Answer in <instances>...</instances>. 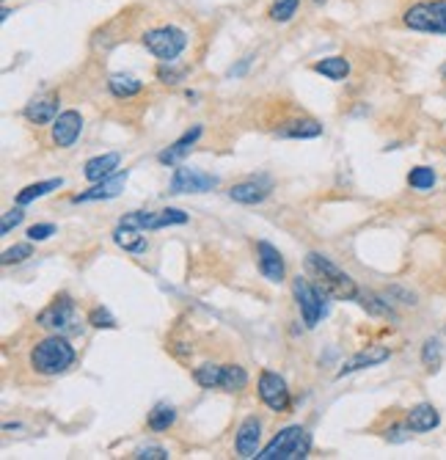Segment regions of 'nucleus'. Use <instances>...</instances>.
<instances>
[{"label": "nucleus", "mask_w": 446, "mask_h": 460, "mask_svg": "<svg viewBox=\"0 0 446 460\" xmlns=\"http://www.w3.org/2000/svg\"><path fill=\"white\" fill-rule=\"evenodd\" d=\"M256 259H259V270H262V276H265L267 281H273V284H281V281H284L287 268H284V256L279 254L276 245L259 240V243H256Z\"/></svg>", "instance_id": "12"}, {"label": "nucleus", "mask_w": 446, "mask_h": 460, "mask_svg": "<svg viewBox=\"0 0 446 460\" xmlns=\"http://www.w3.org/2000/svg\"><path fill=\"white\" fill-rule=\"evenodd\" d=\"M61 185H64L61 176H58V179H44V182H33V185H28V188H22V190L17 193V204L25 207V204H31V202H36V199H42V196L58 190Z\"/></svg>", "instance_id": "22"}, {"label": "nucleus", "mask_w": 446, "mask_h": 460, "mask_svg": "<svg viewBox=\"0 0 446 460\" xmlns=\"http://www.w3.org/2000/svg\"><path fill=\"white\" fill-rule=\"evenodd\" d=\"M72 364H74V347L69 345V339L61 336V334H53V336L36 342L33 350H31V367L39 375L53 378V375L67 372Z\"/></svg>", "instance_id": "2"}, {"label": "nucleus", "mask_w": 446, "mask_h": 460, "mask_svg": "<svg viewBox=\"0 0 446 460\" xmlns=\"http://www.w3.org/2000/svg\"><path fill=\"white\" fill-rule=\"evenodd\" d=\"M193 381L201 388H218L223 381V367L221 364H201V367H196Z\"/></svg>", "instance_id": "27"}, {"label": "nucleus", "mask_w": 446, "mask_h": 460, "mask_svg": "<svg viewBox=\"0 0 446 460\" xmlns=\"http://www.w3.org/2000/svg\"><path fill=\"white\" fill-rule=\"evenodd\" d=\"M22 218H25V213H22V207L17 204L14 210H8V213L3 215V224H0V234H8L11 229H17V227L22 224Z\"/></svg>", "instance_id": "35"}, {"label": "nucleus", "mask_w": 446, "mask_h": 460, "mask_svg": "<svg viewBox=\"0 0 446 460\" xmlns=\"http://www.w3.org/2000/svg\"><path fill=\"white\" fill-rule=\"evenodd\" d=\"M53 234H56V227H53V224H33V227L28 229V240L42 243V240H47V237H53Z\"/></svg>", "instance_id": "37"}, {"label": "nucleus", "mask_w": 446, "mask_h": 460, "mask_svg": "<svg viewBox=\"0 0 446 460\" xmlns=\"http://www.w3.org/2000/svg\"><path fill=\"white\" fill-rule=\"evenodd\" d=\"M306 270L317 279V284L322 287V293H328V295H333L336 301H356L358 298V287H356V281L339 268V265H333L325 254H317V251H311V254H306Z\"/></svg>", "instance_id": "1"}, {"label": "nucleus", "mask_w": 446, "mask_h": 460, "mask_svg": "<svg viewBox=\"0 0 446 460\" xmlns=\"http://www.w3.org/2000/svg\"><path fill=\"white\" fill-rule=\"evenodd\" d=\"M270 196V182L267 179H248V182H240L229 190V199L237 202V204H259Z\"/></svg>", "instance_id": "15"}, {"label": "nucleus", "mask_w": 446, "mask_h": 460, "mask_svg": "<svg viewBox=\"0 0 446 460\" xmlns=\"http://www.w3.org/2000/svg\"><path fill=\"white\" fill-rule=\"evenodd\" d=\"M113 243L130 254H144L147 251V237L138 229H127V227H116L113 231Z\"/></svg>", "instance_id": "23"}, {"label": "nucleus", "mask_w": 446, "mask_h": 460, "mask_svg": "<svg viewBox=\"0 0 446 460\" xmlns=\"http://www.w3.org/2000/svg\"><path fill=\"white\" fill-rule=\"evenodd\" d=\"M405 425L413 433H430V430H436L441 425V416H438V411L430 402H419V405H413L408 411V422Z\"/></svg>", "instance_id": "18"}, {"label": "nucleus", "mask_w": 446, "mask_h": 460, "mask_svg": "<svg viewBox=\"0 0 446 460\" xmlns=\"http://www.w3.org/2000/svg\"><path fill=\"white\" fill-rule=\"evenodd\" d=\"M108 88H110L113 97H119V99H130V97L141 94L144 83L135 80L133 75H113L110 80H108Z\"/></svg>", "instance_id": "24"}, {"label": "nucleus", "mask_w": 446, "mask_h": 460, "mask_svg": "<svg viewBox=\"0 0 446 460\" xmlns=\"http://www.w3.org/2000/svg\"><path fill=\"white\" fill-rule=\"evenodd\" d=\"M402 22H405L411 31L444 36L446 33V0H422V3H413V6L402 14Z\"/></svg>", "instance_id": "5"}, {"label": "nucleus", "mask_w": 446, "mask_h": 460, "mask_svg": "<svg viewBox=\"0 0 446 460\" xmlns=\"http://www.w3.org/2000/svg\"><path fill=\"white\" fill-rule=\"evenodd\" d=\"M28 256H33L31 243H19V245L6 248L3 256H0V262H3V265H14V262H22V259H28Z\"/></svg>", "instance_id": "33"}, {"label": "nucleus", "mask_w": 446, "mask_h": 460, "mask_svg": "<svg viewBox=\"0 0 446 460\" xmlns=\"http://www.w3.org/2000/svg\"><path fill=\"white\" fill-rule=\"evenodd\" d=\"M314 72L328 77V80H333V83H339V80H345V77L350 75V61L342 58V56H328L322 61H314Z\"/></svg>", "instance_id": "21"}, {"label": "nucleus", "mask_w": 446, "mask_h": 460, "mask_svg": "<svg viewBox=\"0 0 446 460\" xmlns=\"http://www.w3.org/2000/svg\"><path fill=\"white\" fill-rule=\"evenodd\" d=\"M422 361L427 370H438L441 367V342L438 339H427L422 347Z\"/></svg>", "instance_id": "32"}, {"label": "nucleus", "mask_w": 446, "mask_h": 460, "mask_svg": "<svg viewBox=\"0 0 446 460\" xmlns=\"http://www.w3.org/2000/svg\"><path fill=\"white\" fill-rule=\"evenodd\" d=\"M311 452V436L306 427L290 425L284 427L256 458L259 460H303Z\"/></svg>", "instance_id": "3"}, {"label": "nucleus", "mask_w": 446, "mask_h": 460, "mask_svg": "<svg viewBox=\"0 0 446 460\" xmlns=\"http://www.w3.org/2000/svg\"><path fill=\"white\" fill-rule=\"evenodd\" d=\"M408 185H411L413 190H430V188L436 185V171H433L430 165H416V168H411Z\"/></svg>", "instance_id": "28"}, {"label": "nucleus", "mask_w": 446, "mask_h": 460, "mask_svg": "<svg viewBox=\"0 0 446 460\" xmlns=\"http://www.w3.org/2000/svg\"><path fill=\"white\" fill-rule=\"evenodd\" d=\"M281 138H320L322 135V124L314 119H292L279 130Z\"/></svg>", "instance_id": "20"}, {"label": "nucleus", "mask_w": 446, "mask_h": 460, "mask_svg": "<svg viewBox=\"0 0 446 460\" xmlns=\"http://www.w3.org/2000/svg\"><path fill=\"white\" fill-rule=\"evenodd\" d=\"M248 386V372L240 364H223V391H242Z\"/></svg>", "instance_id": "26"}, {"label": "nucleus", "mask_w": 446, "mask_h": 460, "mask_svg": "<svg viewBox=\"0 0 446 460\" xmlns=\"http://www.w3.org/2000/svg\"><path fill=\"white\" fill-rule=\"evenodd\" d=\"M292 295L297 301V309L303 314V322L306 328H314L322 317H325V301H322V293L308 281V279H300L297 276L292 281Z\"/></svg>", "instance_id": "6"}, {"label": "nucleus", "mask_w": 446, "mask_h": 460, "mask_svg": "<svg viewBox=\"0 0 446 460\" xmlns=\"http://www.w3.org/2000/svg\"><path fill=\"white\" fill-rule=\"evenodd\" d=\"M221 179L213 174H204L199 168H176L171 176V193L182 196V193H207L213 188H218Z\"/></svg>", "instance_id": "9"}, {"label": "nucleus", "mask_w": 446, "mask_h": 460, "mask_svg": "<svg viewBox=\"0 0 446 460\" xmlns=\"http://www.w3.org/2000/svg\"><path fill=\"white\" fill-rule=\"evenodd\" d=\"M201 133H204V127H201V124H196V127H193V130H188V133H185L179 141H174L168 149H163V152L157 154V160H160L163 165H176V163L185 157V154L193 149V144L201 138Z\"/></svg>", "instance_id": "19"}, {"label": "nucleus", "mask_w": 446, "mask_h": 460, "mask_svg": "<svg viewBox=\"0 0 446 460\" xmlns=\"http://www.w3.org/2000/svg\"><path fill=\"white\" fill-rule=\"evenodd\" d=\"M127 176H130V171L124 168V171H116L113 176H108V179H102V182H94L88 190H83V193H77L72 202L74 204H85V202H102V199H116L122 190H124V185H127Z\"/></svg>", "instance_id": "10"}, {"label": "nucleus", "mask_w": 446, "mask_h": 460, "mask_svg": "<svg viewBox=\"0 0 446 460\" xmlns=\"http://www.w3.org/2000/svg\"><path fill=\"white\" fill-rule=\"evenodd\" d=\"M83 133V116L77 110H64L58 113V119L53 122V144L58 149H69L74 147V141Z\"/></svg>", "instance_id": "11"}, {"label": "nucleus", "mask_w": 446, "mask_h": 460, "mask_svg": "<svg viewBox=\"0 0 446 460\" xmlns=\"http://www.w3.org/2000/svg\"><path fill=\"white\" fill-rule=\"evenodd\" d=\"M259 441H262V422L256 419V416H248V419H242V425H240V430H237V441H234V447H237V455L240 458H256L262 450H259Z\"/></svg>", "instance_id": "13"}, {"label": "nucleus", "mask_w": 446, "mask_h": 460, "mask_svg": "<svg viewBox=\"0 0 446 460\" xmlns=\"http://www.w3.org/2000/svg\"><path fill=\"white\" fill-rule=\"evenodd\" d=\"M157 77H160L163 83L174 85V83H179V80L185 77V69H171V67H160V69H157Z\"/></svg>", "instance_id": "38"}, {"label": "nucleus", "mask_w": 446, "mask_h": 460, "mask_svg": "<svg viewBox=\"0 0 446 460\" xmlns=\"http://www.w3.org/2000/svg\"><path fill=\"white\" fill-rule=\"evenodd\" d=\"M141 42L154 58H160L163 64H174L179 58V53L188 47V33L176 25H163V28L147 31Z\"/></svg>", "instance_id": "4"}, {"label": "nucleus", "mask_w": 446, "mask_h": 460, "mask_svg": "<svg viewBox=\"0 0 446 460\" xmlns=\"http://www.w3.org/2000/svg\"><path fill=\"white\" fill-rule=\"evenodd\" d=\"M441 75H444V77H446V64H444V67H441Z\"/></svg>", "instance_id": "39"}, {"label": "nucleus", "mask_w": 446, "mask_h": 460, "mask_svg": "<svg viewBox=\"0 0 446 460\" xmlns=\"http://www.w3.org/2000/svg\"><path fill=\"white\" fill-rule=\"evenodd\" d=\"M174 422H176V411H174L168 402H160V405H154V408L149 411V427L157 430V433L168 430Z\"/></svg>", "instance_id": "25"}, {"label": "nucleus", "mask_w": 446, "mask_h": 460, "mask_svg": "<svg viewBox=\"0 0 446 460\" xmlns=\"http://www.w3.org/2000/svg\"><path fill=\"white\" fill-rule=\"evenodd\" d=\"M36 325L50 328V331H56V334L69 331V328L74 325V301L67 295V293L58 295L50 306L42 309V311L36 314Z\"/></svg>", "instance_id": "8"}, {"label": "nucleus", "mask_w": 446, "mask_h": 460, "mask_svg": "<svg viewBox=\"0 0 446 460\" xmlns=\"http://www.w3.org/2000/svg\"><path fill=\"white\" fill-rule=\"evenodd\" d=\"M151 224H154V213H144V210H138V213H127L122 221H119V227H127V229H138V231H151Z\"/></svg>", "instance_id": "31"}, {"label": "nucleus", "mask_w": 446, "mask_h": 460, "mask_svg": "<svg viewBox=\"0 0 446 460\" xmlns=\"http://www.w3.org/2000/svg\"><path fill=\"white\" fill-rule=\"evenodd\" d=\"M259 397H262V402L270 408V411H276V413H284V411H290V388H287V381L279 375V372H273V370H262L259 372Z\"/></svg>", "instance_id": "7"}, {"label": "nucleus", "mask_w": 446, "mask_h": 460, "mask_svg": "<svg viewBox=\"0 0 446 460\" xmlns=\"http://www.w3.org/2000/svg\"><path fill=\"white\" fill-rule=\"evenodd\" d=\"M135 460H168V450H163V447H141V450H135Z\"/></svg>", "instance_id": "36"}, {"label": "nucleus", "mask_w": 446, "mask_h": 460, "mask_svg": "<svg viewBox=\"0 0 446 460\" xmlns=\"http://www.w3.org/2000/svg\"><path fill=\"white\" fill-rule=\"evenodd\" d=\"M179 224H188V213L168 207V210L154 213V224H151V229H165V227H179Z\"/></svg>", "instance_id": "29"}, {"label": "nucleus", "mask_w": 446, "mask_h": 460, "mask_svg": "<svg viewBox=\"0 0 446 460\" xmlns=\"http://www.w3.org/2000/svg\"><path fill=\"white\" fill-rule=\"evenodd\" d=\"M88 322H91L94 328H119L116 317L102 306H97V309H91V311H88Z\"/></svg>", "instance_id": "34"}, {"label": "nucleus", "mask_w": 446, "mask_h": 460, "mask_svg": "<svg viewBox=\"0 0 446 460\" xmlns=\"http://www.w3.org/2000/svg\"><path fill=\"white\" fill-rule=\"evenodd\" d=\"M25 119L31 124H53L58 119V94L39 97L25 105Z\"/></svg>", "instance_id": "16"}, {"label": "nucleus", "mask_w": 446, "mask_h": 460, "mask_svg": "<svg viewBox=\"0 0 446 460\" xmlns=\"http://www.w3.org/2000/svg\"><path fill=\"white\" fill-rule=\"evenodd\" d=\"M119 163H122V154L119 152H108V154H99V157H91V160L83 165V176H85L88 182H102V179H108V176L116 174Z\"/></svg>", "instance_id": "17"}, {"label": "nucleus", "mask_w": 446, "mask_h": 460, "mask_svg": "<svg viewBox=\"0 0 446 460\" xmlns=\"http://www.w3.org/2000/svg\"><path fill=\"white\" fill-rule=\"evenodd\" d=\"M388 359H391V350H388V347H383V345H372V347L358 350L356 356H350V359L345 361V367L339 370V378L353 375V372H358V370L377 367V364H383V361H388Z\"/></svg>", "instance_id": "14"}, {"label": "nucleus", "mask_w": 446, "mask_h": 460, "mask_svg": "<svg viewBox=\"0 0 446 460\" xmlns=\"http://www.w3.org/2000/svg\"><path fill=\"white\" fill-rule=\"evenodd\" d=\"M297 6H300V0H273L267 14H270L273 22H290L295 17Z\"/></svg>", "instance_id": "30"}]
</instances>
